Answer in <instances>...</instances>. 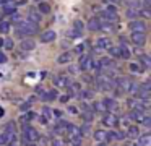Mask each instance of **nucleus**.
Masks as SVG:
<instances>
[{
  "instance_id": "nucleus-1",
  "label": "nucleus",
  "mask_w": 151,
  "mask_h": 146,
  "mask_svg": "<svg viewBox=\"0 0 151 146\" xmlns=\"http://www.w3.org/2000/svg\"><path fill=\"white\" fill-rule=\"evenodd\" d=\"M21 132H23V135H21L23 143L37 141V140H39V133H37V130L33 128L31 125H28V123H23V127H21Z\"/></svg>"
},
{
  "instance_id": "nucleus-2",
  "label": "nucleus",
  "mask_w": 151,
  "mask_h": 146,
  "mask_svg": "<svg viewBox=\"0 0 151 146\" xmlns=\"http://www.w3.org/2000/svg\"><path fill=\"white\" fill-rule=\"evenodd\" d=\"M65 132L68 133V136H70V143H73V145H80V143L83 141V133H81V130H80V127L68 123Z\"/></svg>"
},
{
  "instance_id": "nucleus-3",
  "label": "nucleus",
  "mask_w": 151,
  "mask_h": 146,
  "mask_svg": "<svg viewBox=\"0 0 151 146\" xmlns=\"http://www.w3.org/2000/svg\"><path fill=\"white\" fill-rule=\"evenodd\" d=\"M96 84H98L99 91H111L112 88H115V83L111 78L106 76V75H99V76L96 78Z\"/></svg>"
},
{
  "instance_id": "nucleus-4",
  "label": "nucleus",
  "mask_w": 151,
  "mask_h": 146,
  "mask_svg": "<svg viewBox=\"0 0 151 146\" xmlns=\"http://www.w3.org/2000/svg\"><path fill=\"white\" fill-rule=\"evenodd\" d=\"M17 26L23 29V31L26 32V36L37 32V24H36V23H33V21H17Z\"/></svg>"
},
{
  "instance_id": "nucleus-5",
  "label": "nucleus",
  "mask_w": 151,
  "mask_h": 146,
  "mask_svg": "<svg viewBox=\"0 0 151 146\" xmlns=\"http://www.w3.org/2000/svg\"><path fill=\"white\" fill-rule=\"evenodd\" d=\"M17 143V132H4L0 135V145H13Z\"/></svg>"
},
{
  "instance_id": "nucleus-6",
  "label": "nucleus",
  "mask_w": 151,
  "mask_h": 146,
  "mask_svg": "<svg viewBox=\"0 0 151 146\" xmlns=\"http://www.w3.org/2000/svg\"><path fill=\"white\" fill-rule=\"evenodd\" d=\"M132 41H133V44H137L138 47L145 45V42H146V34H145V31H133L132 32Z\"/></svg>"
},
{
  "instance_id": "nucleus-7",
  "label": "nucleus",
  "mask_w": 151,
  "mask_h": 146,
  "mask_svg": "<svg viewBox=\"0 0 151 146\" xmlns=\"http://www.w3.org/2000/svg\"><path fill=\"white\" fill-rule=\"evenodd\" d=\"M70 84V80L65 73H60L57 76H54V86H59V88H67Z\"/></svg>"
},
{
  "instance_id": "nucleus-8",
  "label": "nucleus",
  "mask_w": 151,
  "mask_h": 146,
  "mask_svg": "<svg viewBox=\"0 0 151 146\" xmlns=\"http://www.w3.org/2000/svg\"><path fill=\"white\" fill-rule=\"evenodd\" d=\"M119 122H120V119H119L115 114H107V115H104V119H102V123H104L106 127H117Z\"/></svg>"
},
{
  "instance_id": "nucleus-9",
  "label": "nucleus",
  "mask_w": 151,
  "mask_h": 146,
  "mask_svg": "<svg viewBox=\"0 0 151 146\" xmlns=\"http://www.w3.org/2000/svg\"><path fill=\"white\" fill-rule=\"evenodd\" d=\"M57 97H59V94H57L55 89H49V91H42L41 93V99L44 101V102H50V101H55Z\"/></svg>"
},
{
  "instance_id": "nucleus-10",
  "label": "nucleus",
  "mask_w": 151,
  "mask_h": 146,
  "mask_svg": "<svg viewBox=\"0 0 151 146\" xmlns=\"http://www.w3.org/2000/svg\"><path fill=\"white\" fill-rule=\"evenodd\" d=\"M91 60L93 58L89 57V55H81L80 57V70L81 71H89V67H91Z\"/></svg>"
},
{
  "instance_id": "nucleus-11",
  "label": "nucleus",
  "mask_w": 151,
  "mask_h": 146,
  "mask_svg": "<svg viewBox=\"0 0 151 146\" xmlns=\"http://www.w3.org/2000/svg\"><path fill=\"white\" fill-rule=\"evenodd\" d=\"M81 117H83V120H85V122H91V120L94 119V112H93V109L86 102L83 104V114H81Z\"/></svg>"
},
{
  "instance_id": "nucleus-12",
  "label": "nucleus",
  "mask_w": 151,
  "mask_h": 146,
  "mask_svg": "<svg viewBox=\"0 0 151 146\" xmlns=\"http://www.w3.org/2000/svg\"><path fill=\"white\" fill-rule=\"evenodd\" d=\"M55 37H57V32L52 31V29H49V31H44L42 34H41V41H42L44 44H46V42L55 41Z\"/></svg>"
},
{
  "instance_id": "nucleus-13",
  "label": "nucleus",
  "mask_w": 151,
  "mask_h": 146,
  "mask_svg": "<svg viewBox=\"0 0 151 146\" xmlns=\"http://www.w3.org/2000/svg\"><path fill=\"white\" fill-rule=\"evenodd\" d=\"M34 117H36V112H33L31 109L29 110H24V112L20 115V123H29Z\"/></svg>"
},
{
  "instance_id": "nucleus-14",
  "label": "nucleus",
  "mask_w": 151,
  "mask_h": 146,
  "mask_svg": "<svg viewBox=\"0 0 151 146\" xmlns=\"http://www.w3.org/2000/svg\"><path fill=\"white\" fill-rule=\"evenodd\" d=\"M17 6H18V3H15L13 0H8V2H5L4 5H2V8H4V12L7 13V15H12V13L17 12Z\"/></svg>"
},
{
  "instance_id": "nucleus-15",
  "label": "nucleus",
  "mask_w": 151,
  "mask_h": 146,
  "mask_svg": "<svg viewBox=\"0 0 151 146\" xmlns=\"http://www.w3.org/2000/svg\"><path fill=\"white\" fill-rule=\"evenodd\" d=\"M125 135L124 133H119L115 130H111V132H106V141H114V140H124Z\"/></svg>"
},
{
  "instance_id": "nucleus-16",
  "label": "nucleus",
  "mask_w": 151,
  "mask_h": 146,
  "mask_svg": "<svg viewBox=\"0 0 151 146\" xmlns=\"http://www.w3.org/2000/svg\"><path fill=\"white\" fill-rule=\"evenodd\" d=\"M20 47H21V50H33L34 47H36V42L33 41V39H21V42H20Z\"/></svg>"
},
{
  "instance_id": "nucleus-17",
  "label": "nucleus",
  "mask_w": 151,
  "mask_h": 146,
  "mask_svg": "<svg viewBox=\"0 0 151 146\" xmlns=\"http://www.w3.org/2000/svg\"><path fill=\"white\" fill-rule=\"evenodd\" d=\"M130 29L132 31H145V29H146V24H145V21H141V19H133V21H130Z\"/></svg>"
},
{
  "instance_id": "nucleus-18",
  "label": "nucleus",
  "mask_w": 151,
  "mask_h": 146,
  "mask_svg": "<svg viewBox=\"0 0 151 146\" xmlns=\"http://www.w3.org/2000/svg\"><path fill=\"white\" fill-rule=\"evenodd\" d=\"M102 102H104V106H106V109H107V112H109V110H115V109L119 107L117 101H115L114 97H106Z\"/></svg>"
},
{
  "instance_id": "nucleus-19",
  "label": "nucleus",
  "mask_w": 151,
  "mask_h": 146,
  "mask_svg": "<svg viewBox=\"0 0 151 146\" xmlns=\"http://www.w3.org/2000/svg\"><path fill=\"white\" fill-rule=\"evenodd\" d=\"M114 83H115V86H120L124 91H128V88H130V80H128V78H124V76L117 78Z\"/></svg>"
},
{
  "instance_id": "nucleus-20",
  "label": "nucleus",
  "mask_w": 151,
  "mask_h": 146,
  "mask_svg": "<svg viewBox=\"0 0 151 146\" xmlns=\"http://www.w3.org/2000/svg\"><path fill=\"white\" fill-rule=\"evenodd\" d=\"M72 58H73V54H72V52H63V54H60L59 57H57V63H60V65L68 63Z\"/></svg>"
},
{
  "instance_id": "nucleus-21",
  "label": "nucleus",
  "mask_w": 151,
  "mask_h": 146,
  "mask_svg": "<svg viewBox=\"0 0 151 146\" xmlns=\"http://www.w3.org/2000/svg\"><path fill=\"white\" fill-rule=\"evenodd\" d=\"M96 45H98L99 49H109L112 45V41L109 37H99L98 41H96Z\"/></svg>"
},
{
  "instance_id": "nucleus-22",
  "label": "nucleus",
  "mask_w": 151,
  "mask_h": 146,
  "mask_svg": "<svg viewBox=\"0 0 151 146\" xmlns=\"http://www.w3.org/2000/svg\"><path fill=\"white\" fill-rule=\"evenodd\" d=\"M138 135H140L138 125H128V128H127V136L128 138H138Z\"/></svg>"
},
{
  "instance_id": "nucleus-23",
  "label": "nucleus",
  "mask_w": 151,
  "mask_h": 146,
  "mask_svg": "<svg viewBox=\"0 0 151 146\" xmlns=\"http://www.w3.org/2000/svg\"><path fill=\"white\" fill-rule=\"evenodd\" d=\"M138 145L150 146L151 145V135L150 133H146V135H138Z\"/></svg>"
},
{
  "instance_id": "nucleus-24",
  "label": "nucleus",
  "mask_w": 151,
  "mask_h": 146,
  "mask_svg": "<svg viewBox=\"0 0 151 146\" xmlns=\"http://www.w3.org/2000/svg\"><path fill=\"white\" fill-rule=\"evenodd\" d=\"M119 49H120V57L122 58H125V60H128L130 58V50H128V47H127V42H122V45H119Z\"/></svg>"
},
{
  "instance_id": "nucleus-25",
  "label": "nucleus",
  "mask_w": 151,
  "mask_h": 146,
  "mask_svg": "<svg viewBox=\"0 0 151 146\" xmlns=\"http://www.w3.org/2000/svg\"><path fill=\"white\" fill-rule=\"evenodd\" d=\"M94 140H96V143H106V130L94 132Z\"/></svg>"
},
{
  "instance_id": "nucleus-26",
  "label": "nucleus",
  "mask_w": 151,
  "mask_h": 146,
  "mask_svg": "<svg viewBox=\"0 0 151 146\" xmlns=\"http://www.w3.org/2000/svg\"><path fill=\"white\" fill-rule=\"evenodd\" d=\"M67 125H68V122H65V120H59V123L55 125V133H63L67 130Z\"/></svg>"
},
{
  "instance_id": "nucleus-27",
  "label": "nucleus",
  "mask_w": 151,
  "mask_h": 146,
  "mask_svg": "<svg viewBox=\"0 0 151 146\" xmlns=\"http://www.w3.org/2000/svg\"><path fill=\"white\" fill-rule=\"evenodd\" d=\"M93 110H96V112H101V114L107 112V109H106L104 102H99V101H96V102L93 104Z\"/></svg>"
},
{
  "instance_id": "nucleus-28",
  "label": "nucleus",
  "mask_w": 151,
  "mask_h": 146,
  "mask_svg": "<svg viewBox=\"0 0 151 146\" xmlns=\"http://www.w3.org/2000/svg\"><path fill=\"white\" fill-rule=\"evenodd\" d=\"M138 123H140V125H143V127H146V128H150V127H151V117H150V114H148V112L145 114Z\"/></svg>"
},
{
  "instance_id": "nucleus-29",
  "label": "nucleus",
  "mask_w": 151,
  "mask_h": 146,
  "mask_svg": "<svg viewBox=\"0 0 151 146\" xmlns=\"http://www.w3.org/2000/svg\"><path fill=\"white\" fill-rule=\"evenodd\" d=\"M28 16H29V21L36 23V24H39V23H41V15H39L37 12H34V10H31Z\"/></svg>"
},
{
  "instance_id": "nucleus-30",
  "label": "nucleus",
  "mask_w": 151,
  "mask_h": 146,
  "mask_svg": "<svg viewBox=\"0 0 151 146\" xmlns=\"http://www.w3.org/2000/svg\"><path fill=\"white\" fill-rule=\"evenodd\" d=\"M138 60H140V63L141 65H145V67H151V60H150V57H148L146 54H140V57H138Z\"/></svg>"
},
{
  "instance_id": "nucleus-31",
  "label": "nucleus",
  "mask_w": 151,
  "mask_h": 146,
  "mask_svg": "<svg viewBox=\"0 0 151 146\" xmlns=\"http://www.w3.org/2000/svg\"><path fill=\"white\" fill-rule=\"evenodd\" d=\"M88 28L91 29V31H98V29H99V19L91 18V19L88 21Z\"/></svg>"
},
{
  "instance_id": "nucleus-32",
  "label": "nucleus",
  "mask_w": 151,
  "mask_h": 146,
  "mask_svg": "<svg viewBox=\"0 0 151 146\" xmlns=\"http://www.w3.org/2000/svg\"><path fill=\"white\" fill-rule=\"evenodd\" d=\"M99 63H101V67H114V62L109 57H102L101 60H99Z\"/></svg>"
},
{
  "instance_id": "nucleus-33",
  "label": "nucleus",
  "mask_w": 151,
  "mask_h": 146,
  "mask_svg": "<svg viewBox=\"0 0 151 146\" xmlns=\"http://www.w3.org/2000/svg\"><path fill=\"white\" fill-rule=\"evenodd\" d=\"M93 96H94V93H93L91 89H85V91L80 93V97H81V99H93Z\"/></svg>"
},
{
  "instance_id": "nucleus-34",
  "label": "nucleus",
  "mask_w": 151,
  "mask_h": 146,
  "mask_svg": "<svg viewBox=\"0 0 151 146\" xmlns=\"http://www.w3.org/2000/svg\"><path fill=\"white\" fill-rule=\"evenodd\" d=\"M31 106H33V101L28 99V101H24V102L20 106V110H21V112H24V110H29V109H31Z\"/></svg>"
},
{
  "instance_id": "nucleus-35",
  "label": "nucleus",
  "mask_w": 151,
  "mask_h": 146,
  "mask_svg": "<svg viewBox=\"0 0 151 146\" xmlns=\"http://www.w3.org/2000/svg\"><path fill=\"white\" fill-rule=\"evenodd\" d=\"M80 130H81L83 136H85V135H88V133L91 132V125H89V122H85L81 127H80Z\"/></svg>"
},
{
  "instance_id": "nucleus-36",
  "label": "nucleus",
  "mask_w": 151,
  "mask_h": 146,
  "mask_svg": "<svg viewBox=\"0 0 151 146\" xmlns=\"http://www.w3.org/2000/svg\"><path fill=\"white\" fill-rule=\"evenodd\" d=\"M39 12H41V13H50V6H49V3L41 2V3H39Z\"/></svg>"
},
{
  "instance_id": "nucleus-37",
  "label": "nucleus",
  "mask_w": 151,
  "mask_h": 146,
  "mask_svg": "<svg viewBox=\"0 0 151 146\" xmlns=\"http://www.w3.org/2000/svg\"><path fill=\"white\" fill-rule=\"evenodd\" d=\"M107 50L111 52L112 57H120V49H119V47H114V45H111V47H109Z\"/></svg>"
},
{
  "instance_id": "nucleus-38",
  "label": "nucleus",
  "mask_w": 151,
  "mask_h": 146,
  "mask_svg": "<svg viewBox=\"0 0 151 146\" xmlns=\"http://www.w3.org/2000/svg\"><path fill=\"white\" fill-rule=\"evenodd\" d=\"M67 36H68V37H80V36H81V31H78V29H70L68 32H67Z\"/></svg>"
},
{
  "instance_id": "nucleus-39",
  "label": "nucleus",
  "mask_w": 151,
  "mask_h": 146,
  "mask_svg": "<svg viewBox=\"0 0 151 146\" xmlns=\"http://www.w3.org/2000/svg\"><path fill=\"white\" fill-rule=\"evenodd\" d=\"M42 115L46 117V119H50V117H52V109L47 107V106H44L42 107Z\"/></svg>"
},
{
  "instance_id": "nucleus-40",
  "label": "nucleus",
  "mask_w": 151,
  "mask_h": 146,
  "mask_svg": "<svg viewBox=\"0 0 151 146\" xmlns=\"http://www.w3.org/2000/svg\"><path fill=\"white\" fill-rule=\"evenodd\" d=\"M8 29H10V23H8V21H0V31H2V32H8Z\"/></svg>"
},
{
  "instance_id": "nucleus-41",
  "label": "nucleus",
  "mask_w": 151,
  "mask_h": 146,
  "mask_svg": "<svg viewBox=\"0 0 151 146\" xmlns=\"http://www.w3.org/2000/svg\"><path fill=\"white\" fill-rule=\"evenodd\" d=\"M4 45H5V49H8V50H12V49H13V45H15L13 39H5V41H4Z\"/></svg>"
},
{
  "instance_id": "nucleus-42",
  "label": "nucleus",
  "mask_w": 151,
  "mask_h": 146,
  "mask_svg": "<svg viewBox=\"0 0 151 146\" xmlns=\"http://www.w3.org/2000/svg\"><path fill=\"white\" fill-rule=\"evenodd\" d=\"M141 67L140 63H130V71H133V73H137V71H140Z\"/></svg>"
},
{
  "instance_id": "nucleus-43",
  "label": "nucleus",
  "mask_w": 151,
  "mask_h": 146,
  "mask_svg": "<svg viewBox=\"0 0 151 146\" xmlns=\"http://www.w3.org/2000/svg\"><path fill=\"white\" fill-rule=\"evenodd\" d=\"M106 12H107V13H111V15H117V8H115L114 5H109V6H106Z\"/></svg>"
},
{
  "instance_id": "nucleus-44",
  "label": "nucleus",
  "mask_w": 151,
  "mask_h": 146,
  "mask_svg": "<svg viewBox=\"0 0 151 146\" xmlns=\"http://www.w3.org/2000/svg\"><path fill=\"white\" fill-rule=\"evenodd\" d=\"M73 28H75V29H78V31H81V29H83V21H80V19L73 21Z\"/></svg>"
},
{
  "instance_id": "nucleus-45",
  "label": "nucleus",
  "mask_w": 151,
  "mask_h": 146,
  "mask_svg": "<svg viewBox=\"0 0 151 146\" xmlns=\"http://www.w3.org/2000/svg\"><path fill=\"white\" fill-rule=\"evenodd\" d=\"M5 132H15V122H8L5 127Z\"/></svg>"
},
{
  "instance_id": "nucleus-46",
  "label": "nucleus",
  "mask_w": 151,
  "mask_h": 146,
  "mask_svg": "<svg viewBox=\"0 0 151 146\" xmlns=\"http://www.w3.org/2000/svg\"><path fill=\"white\" fill-rule=\"evenodd\" d=\"M15 32H17V36H18V37H24V36H26V32H24L23 31V29H21V28H18V26H17V31H15Z\"/></svg>"
},
{
  "instance_id": "nucleus-47",
  "label": "nucleus",
  "mask_w": 151,
  "mask_h": 146,
  "mask_svg": "<svg viewBox=\"0 0 151 146\" xmlns=\"http://www.w3.org/2000/svg\"><path fill=\"white\" fill-rule=\"evenodd\" d=\"M141 15L145 16V18H150V8H148V6H145V8H141Z\"/></svg>"
},
{
  "instance_id": "nucleus-48",
  "label": "nucleus",
  "mask_w": 151,
  "mask_h": 146,
  "mask_svg": "<svg viewBox=\"0 0 151 146\" xmlns=\"http://www.w3.org/2000/svg\"><path fill=\"white\" fill-rule=\"evenodd\" d=\"M85 47H86V44H78V45H76V49H75V52H76V54H81V52L85 50Z\"/></svg>"
},
{
  "instance_id": "nucleus-49",
  "label": "nucleus",
  "mask_w": 151,
  "mask_h": 146,
  "mask_svg": "<svg viewBox=\"0 0 151 146\" xmlns=\"http://www.w3.org/2000/svg\"><path fill=\"white\" fill-rule=\"evenodd\" d=\"M68 99H70V96H68V94H63V96H60V102H63V104H67V102H68Z\"/></svg>"
},
{
  "instance_id": "nucleus-50",
  "label": "nucleus",
  "mask_w": 151,
  "mask_h": 146,
  "mask_svg": "<svg viewBox=\"0 0 151 146\" xmlns=\"http://www.w3.org/2000/svg\"><path fill=\"white\" fill-rule=\"evenodd\" d=\"M5 62H7V55L0 50V63H5Z\"/></svg>"
},
{
  "instance_id": "nucleus-51",
  "label": "nucleus",
  "mask_w": 151,
  "mask_h": 146,
  "mask_svg": "<svg viewBox=\"0 0 151 146\" xmlns=\"http://www.w3.org/2000/svg\"><path fill=\"white\" fill-rule=\"evenodd\" d=\"M52 114H54V115H55V117H59V119H60V117H62V110H60V109H55V110H52Z\"/></svg>"
},
{
  "instance_id": "nucleus-52",
  "label": "nucleus",
  "mask_w": 151,
  "mask_h": 146,
  "mask_svg": "<svg viewBox=\"0 0 151 146\" xmlns=\"http://www.w3.org/2000/svg\"><path fill=\"white\" fill-rule=\"evenodd\" d=\"M68 112L70 114H78V109L75 106H68Z\"/></svg>"
},
{
  "instance_id": "nucleus-53",
  "label": "nucleus",
  "mask_w": 151,
  "mask_h": 146,
  "mask_svg": "<svg viewBox=\"0 0 151 146\" xmlns=\"http://www.w3.org/2000/svg\"><path fill=\"white\" fill-rule=\"evenodd\" d=\"M75 71H76V67H70L68 68V73H75Z\"/></svg>"
},
{
  "instance_id": "nucleus-54",
  "label": "nucleus",
  "mask_w": 151,
  "mask_h": 146,
  "mask_svg": "<svg viewBox=\"0 0 151 146\" xmlns=\"http://www.w3.org/2000/svg\"><path fill=\"white\" fill-rule=\"evenodd\" d=\"M4 114H5V112H4V109L0 107V117H4Z\"/></svg>"
},
{
  "instance_id": "nucleus-55",
  "label": "nucleus",
  "mask_w": 151,
  "mask_h": 146,
  "mask_svg": "<svg viewBox=\"0 0 151 146\" xmlns=\"http://www.w3.org/2000/svg\"><path fill=\"white\" fill-rule=\"evenodd\" d=\"M0 47H4V39L0 37Z\"/></svg>"
}]
</instances>
